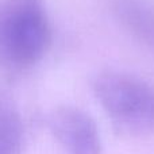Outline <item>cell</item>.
I'll return each instance as SVG.
<instances>
[{
  "label": "cell",
  "instance_id": "obj_2",
  "mask_svg": "<svg viewBox=\"0 0 154 154\" xmlns=\"http://www.w3.org/2000/svg\"><path fill=\"white\" fill-rule=\"evenodd\" d=\"M93 95L114 126L123 134H154V88L139 77L104 70L95 77Z\"/></svg>",
  "mask_w": 154,
  "mask_h": 154
},
{
  "label": "cell",
  "instance_id": "obj_4",
  "mask_svg": "<svg viewBox=\"0 0 154 154\" xmlns=\"http://www.w3.org/2000/svg\"><path fill=\"white\" fill-rule=\"evenodd\" d=\"M115 20L154 53V0H107Z\"/></svg>",
  "mask_w": 154,
  "mask_h": 154
},
{
  "label": "cell",
  "instance_id": "obj_3",
  "mask_svg": "<svg viewBox=\"0 0 154 154\" xmlns=\"http://www.w3.org/2000/svg\"><path fill=\"white\" fill-rule=\"evenodd\" d=\"M51 137L64 154H101V135L95 119L75 106L54 108L46 120Z\"/></svg>",
  "mask_w": 154,
  "mask_h": 154
},
{
  "label": "cell",
  "instance_id": "obj_1",
  "mask_svg": "<svg viewBox=\"0 0 154 154\" xmlns=\"http://www.w3.org/2000/svg\"><path fill=\"white\" fill-rule=\"evenodd\" d=\"M53 30L45 0L0 2V65L12 72L30 69L50 49Z\"/></svg>",
  "mask_w": 154,
  "mask_h": 154
},
{
  "label": "cell",
  "instance_id": "obj_5",
  "mask_svg": "<svg viewBox=\"0 0 154 154\" xmlns=\"http://www.w3.org/2000/svg\"><path fill=\"white\" fill-rule=\"evenodd\" d=\"M24 125L19 111L0 95V154H22Z\"/></svg>",
  "mask_w": 154,
  "mask_h": 154
}]
</instances>
